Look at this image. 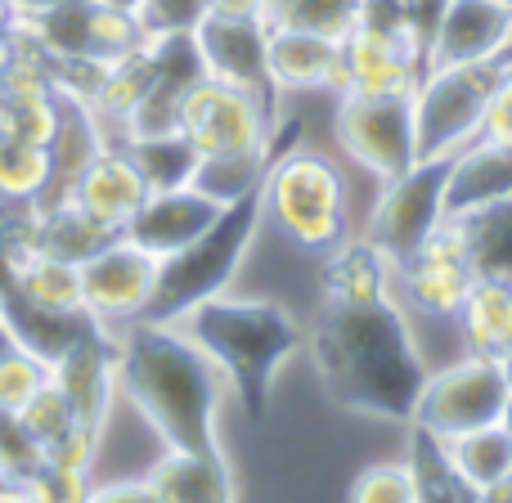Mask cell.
<instances>
[{
  "label": "cell",
  "mask_w": 512,
  "mask_h": 503,
  "mask_svg": "<svg viewBox=\"0 0 512 503\" xmlns=\"http://www.w3.org/2000/svg\"><path fill=\"white\" fill-rule=\"evenodd\" d=\"M306 351L337 409L378 423L414 418L427 369L396 297L373 306H319Z\"/></svg>",
  "instance_id": "1"
},
{
  "label": "cell",
  "mask_w": 512,
  "mask_h": 503,
  "mask_svg": "<svg viewBox=\"0 0 512 503\" xmlns=\"http://www.w3.org/2000/svg\"><path fill=\"white\" fill-rule=\"evenodd\" d=\"M117 337V387L167 450H221V400L230 382L176 324H140Z\"/></svg>",
  "instance_id": "2"
},
{
  "label": "cell",
  "mask_w": 512,
  "mask_h": 503,
  "mask_svg": "<svg viewBox=\"0 0 512 503\" xmlns=\"http://www.w3.org/2000/svg\"><path fill=\"white\" fill-rule=\"evenodd\" d=\"M176 328L221 369V378L230 382L248 423H265L274 378L306 346V333L279 301L230 297V292L180 315Z\"/></svg>",
  "instance_id": "3"
},
{
  "label": "cell",
  "mask_w": 512,
  "mask_h": 503,
  "mask_svg": "<svg viewBox=\"0 0 512 503\" xmlns=\"http://www.w3.org/2000/svg\"><path fill=\"white\" fill-rule=\"evenodd\" d=\"M261 225H270L292 252L315 261L328 256L355 234L342 167L310 144H279L261 180Z\"/></svg>",
  "instance_id": "4"
},
{
  "label": "cell",
  "mask_w": 512,
  "mask_h": 503,
  "mask_svg": "<svg viewBox=\"0 0 512 503\" xmlns=\"http://www.w3.org/2000/svg\"><path fill=\"white\" fill-rule=\"evenodd\" d=\"M256 234H261V189L239 203H230L216 225L194 239L189 248H180L176 256L158 265V288L149 301V324H176L180 315H189L194 306L230 292L234 274L248 261Z\"/></svg>",
  "instance_id": "5"
},
{
  "label": "cell",
  "mask_w": 512,
  "mask_h": 503,
  "mask_svg": "<svg viewBox=\"0 0 512 503\" xmlns=\"http://www.w3.org/2000/svg\"><path fill=\"white\" fill-rule=\"evenodd\" d=\"M504 63H463V68H427L414 86V135L418 158H454L481 140L486 108Z\"/></svg>",
  "instance_id": "6"
},
{
  "label": "cell",
  "mask_w": 512,
  "mask_h": 503,
  "mask_svg": "<svg viewBox=\"0 0 512 503\" xmlns=\"http://www.w3.org/2000/svg\"><path fill=\"white\" fill-rule=\"evenodd\" d=\"M270 99L252 90L225 86V81L198 77L180 99L176 131L194 144L198 158H230V153H265L279 144V122H274Z\"/></svg>",
  "instance_id": "7"
},
{
  "label": "cell",
  "mask_w": 512,
  "mask_h": 503,
  "mask_svg": "<svg viewBox=\"0 0 512 503\" xmlns=\"http://www.w3.org/2000/svg\"><path fill=\"white\" fill-rule=\"evenodd\" d=\"M333 135L342 153L373 180L405 176L418 162V135H414V99L409 95H360L346 90L333 99Z\"/></svg>",
  "instance_id": "8"
},
{
  "label": "cell",
  "mask_w": 512,
  "mask_h": 503,
  "mask_svg": "<svg viewBox=\"0 0 512 503\" xmlns=\"http://www.w3.org/2000/svg\"><path fill=\"white\" fill-rule=\"evenodd\" d=\"M508 400H512V387L504 378V364L481 360V355H463V360L427 373L409 423L432 432L436 441H454L463 432L504 423Z\"/></svg>",
  "instance_id": "9"
},
{
  "label": "cell",
  "mask_w": 512,
  "mask_h": 503,
  "mask_svg": "<svg viewBox=\"0 0 512 503\" xmlns=\"http://www.w3.org/2000/svg\"><path fill=\"white\" fill-rule=\"evenodd\" d=\"M445 180H450V158H418L405 176L378 185L373 207L355 234L400 265L414 248H423L445 221Z\"/></svg>",
  "instance_id": "10"
},
{
  "label": "cell",
  "mask_w": 512,
  "mask_h": 503,
  "mask_svg": "<svg viewBox=\"0 0 512 503\" xmlns=\"http://www.w3.org/2000/svg\"><path fill=\"white\" fill-rule=\"evenodd\" d=\"M158 256L135 248L131 239H108L95 256L77 265L81 270V310L95 319L104 333L140 324L149 315L153 288H158Z\"/></svg>",
  "instance_id": "11"
},
{
  "label": "cell",
  "mask_w": 512,
  "mask_h": 503,
  "mask_svg": "<svg viewBox=\"0 0 512 503\" xmlns=\"http://www.w3.org/2000/svg\"><path fill=\"white\" fill-rule=\"evenodd\" d=\"M396 279H391V297L400 310H414L423 319H454L468 297V288L477 283L463 248V234L454 221H441V230L414 248L400 265H391Z\"/></svg>",
  "instance_id": "12"
},
{
  "label": "cell",
  "mask_w": 512,
  "mask_h": 503,
  "mask_svg": "<svg viewBox=\"0 0 512 503\" xmlns=\"http://www.w3.org/2000/svg\"><path fill=\"white\" fill-rule=\"evenodd\" d=\"M512 59V9L499 0H445L427 41V68Z\"/></svg>",
  "instance_id": "13"
},
{
  "label": "cell",
  "mask_w": 512,
  "mask_h": 503,
  "mask_svg": "<svg viewBox=\"0 0 512 503\" xmlns=\"http://www.w3.org/2000/svg\"><path fill=\"white\" fill-rule=\"evenodd\" d=\"M265 41H270V23H265V18L207 14L203 23L194 27V50H198V63H203V77L252 90V95L279 104V95H274V86H270Z\"/></svg>",
  "instance_id": "14"
},
{
  "label": "cell",
  "mask_w": 512,
  "mask_h": 503,
  "mask_svg": "<svg viewBox=\"0 0 512 503\" xmlns=\"http://www.w3.org/2000/svg\"><path fill=\"white\" fill-rule=\"evenodd\" d=\"M50 382L72 405L77 427L95 441L99 423H104V414L117 400V337L95 324L68 355H59L50 364Z\"/></svg>",
  "instance_id": "15"
},
{
  "label": "cell",
  "mask_w": 512,
  "mask_h": 503,
  "mask_svg": "<svg viewBox=\"0 0 512 503\" xmlns=\"http://www.w3.org/2000/svg\"><path fill=\"white\" fill-rule=\"evenodd\" d=\"M265 63H270L274 95H342V41L301 27H274L265 41Z\"/></svg>",
  "instance_id": "16"
},
{
  "label": "cell",
  "mask_w": 512,
  "mask_h": 503,
  "mask_svg": "<svg viewBox=\"0 0 512 503\" xmlns=\"http://www.w3.org/2000/svg\"><path fill=\"white\" fill-rule=\"evenodd\" d=\"M221 212L225 207L212 203L207 194H198L194 185L158 189V194L144 198V207L135 212V221L122 230V239H131L135 248H144L149 256H158V261H167V256L189 248L194 239H203Z\"/></svg>",
  "instance_id": "17"
},
{
  "label": "cell",
  "mask_w": 512,
  "mask_h": 503,
  "mask_svg": "<svg viewBox=\"0 0 512 503\" xmlns=\"http://www.w3.org/2000/svg\"><path fill=\"white\" fill-rule=\"evenodd\" d=\"M144 198H149V180L140 176L135 158L122 144L99 149L95 158L86 162V171L77 176V185H72V203H77L90 221L104 225L108 234H122L126 225L135 221V212L144 207Z\"/></svg>",
  "instance_id": "18"
},
{
  "label": "cell",
  "mask_w": 512,
  "mask_h": 503,
  "mask_svg": "<svg viewBox=\"0 0 512 503\" xmlns=\"http://www.w3.org/2000/svg\"><path fill=\"white\" fill-rule=\"evenodd\" d=\"M342 77L346 90H360V95H414V86L423 81V63L400 50L391 36L355 23L342 36Z\"/></svg>",
  "instance_id": "19"
},
{
  "label": "cell",
  "mask_w": 512,
  "mask_h": 503,
  "mask_svg": "<svg viewBox=\"0 0 512 503\" xmlns=\"http://www.w3.org/2000/svg\"><path fill=\"white\" fill-rule=\"evenodd\" d=\"M391 261L369 239L351 234L328 256H319V306H373L391 297Z\"/></svg>",
  "instance_id": "20"
},
{
  "label": "cell",
  "mask_w": 512,
  "mask_h": 503,
  "mask_svg": "<svg viewBox=\"0 0 512 503\" xmlns=\"http://www.w3.org/2000/svg\"><path fill=\"white\" fill-rule=\"evenodd\" d=\"M512 194V149L495 140H477L450 158V180H445V221L468 216L486 203Z\"/></svg>",
  "instance_id": "21"
},
{
  "label": "cell",
  "mask_w": 512,
  "mask_h": 503,
  "mask_svg": "<svg viewBox=\"0 0 512 503\" xmlns=\"http://www.w3.org/2000/svg\"><path fill=\"white\" fill-rule=\"evenodd\" d=\"M144 481L153 486L158 503H234V477L225 450L212 454L167 450Z\"/></svg>",
  "instance_id": "22"
},
{
  "label": "cell",
  "mask_w": 512,
  "mask_h": 503,
  "mask_svg": "<svg viewBox=\"0 0 512 503\" xmlns=\"http://www.w3.org/2000/svg\"><path fill=\"white\" fill-rule=\"evenodd\" d=\"M463 355H481V360H504L512 351V283L504 279H477L463 297L459 315Z\"/></svg>",
  "instance_id": "23"
},
{
  "label": "cell",
  "mask_w": 512,
  "mask_h": 503,
  "mask_svg": "<svg viewBox=\"0 0 512 503\" xmlns=\"http://www.w3.org/2000/svg\"><path fill=\"white\" fill-rule=\"evenodd\" d=\"M0 319L9 324V333H14V342L23 346V351H32L36 360H45V364H54L59 355H68L72 346L95 328V319H90L86 310L59 315V310L27 306V301L14 297L5 283H0Z\"/></svg>",
  "instance_id": "24"
},
{
  "label": "cell",
  "mask_w": 512,
  "mask_h": 503,
  "mask_svg": "<svg viewBox=\"0 0 512 503\" xmlns=\"http://www.w3.org/2000/svg\"><path fill=\"white\" fill-rule=\"evenodd\" d=\"M468 248L472 274L477 279H504L512 283V194L499 203H486L468 216H454Z\"/></svg>",
  "instance_id": "25"
},
{
  "label": "cell",
  "mask_w": 512,
  "mask_h": 503,
  "mask_svg": "<svg viewBox=\"0 0 512 503\" xmlns=\"http://www.w3.org/2000/svg\"><path fill=\"white\" fill-rule=\"evenodd\" d=\"M441 445H445L450 468L459 472V481L472 490V495L490 490L499 477H508L512 472V436H508L504 423L477 427V432H463V436L441 441Z\"/></svg>",
  "instance_id": "26"
},
{
  "label": "cell",
  "mask_w": 512,
  "mask_h": 503,
  "mask_svg": "<svg viewBox=\"0 0 512 503\" xmlns=\"http://www.w3.org/2000/svg\"><path fill=\"white\" fill-rule=\"evenodd\" d=\"M108 239H117V234H108L99 221H90L72 198L59 203V207H50V212H36V225H32L36 248L59 256V261H72V265H81L86 256H95Z\"/></svg>",
  "instance_id": "27"
},
{
  "label": "cell",
  "mask_w": 512,
  "mask_h": 503,
  "mask_svg": "<svg viewBox=\"0 0 512 503\" xmlns=\"http://www.w3.org/2000/svg\"><path fill=\"white\" fill-rule=\"evenodd\" d=\"M279 153V144L265 153H230V158H198L194 167V180L189 185L198 189V194H207L212 203L230 207L239 203V198H248L261 189L265 171H270V158Z\"/></svg>",
  "instance_id": "28"
},
{
  "label": "cell",
  "mask_w": 512,
  "mask_h": 503,
  "mask_svg": "<svg viewBox=\"0 0 512 503\" xmlns=\"http://www.w3.org/2000/svg\"><path fill=\"white\" fill-rule=\"evenodd\" d=\"M409 472H414L418 503H472V490L459 481V472L445 459V445L432 432L409 423Z\"/></svg>",
  "instance_id": "29"
},
{
  "label": "cell",
  "mask_w": 512,
  "mask_h": 503,
  "mask_svg": "<svg viewBox=\"0 0 512 503\" xmlns=\"http://www.w3.org/2000/svg\"><path fill=\"white\" fill-rule=\"evenodd\" d=\"M122 149L131 153L140 176L149 180V194H158V189H180L194 180L198 153L180 131L176 135H149V140H126Z\"/></svg>",
  "instance_id": "30"
},
{
  "label": "cell",
  "mask_w": 512,
  "mask_h": 503,
  "mask_svg": "<svg viewBox=\"0 0 512 503\" xmlns=\"http://www.w3.org/2000/svg\"><path fill=\"white\" fill-rule=\"evenodd\" d=\"M364 0H274L265 9V23L274 27H301V32H319L342 41L355 27Z\"/></svg>",
  "instance_id": "31"
},
{
  "label": "cell",
  "mask_w": 512,
  "mask_h": 503,
  "mask_svg": "<svg viewBox=\"0 0 512 503\" xmlns=\"http://www.w3.org/2000/svg\"><path fill=\"white\" fill-rule=\"evenodd\" d=\"M45 382H50V364L36 360L32 351L14 346L9 355H0V414H18Z\"/></svg>",
  "instance_id": "32"
},
{
  "label": "cell",
  "mask_w": 512,
  "mask_h": 503,
  "mask_svg": "<svg viewBox=\"0 0 512 503\" xmlns=\"http://www.w3.org/2000/svg\"><path fill=\"white\" fill-rule=\"evenodd\" d=\"M207 18V0H135V23L144 41L158 36H194V27Z\"/></svg>",
  "instance_id": "33"
},
{
  "label": "cell",
  "mask_w": 512,
  "mask_h": 503,
  "mask_svg": "<svg viewBox=\"0 0 512 503\" xmlns=\"http://www.w3.org/2000/svg\"><path fill=\"white\" fill-rule=\"evenodd\" d=\"M346 503H418L409 463H369L346 490Z\"/></svg>",
  "instance_id": "34"
},
{
  "label": "cell",
  "mask_w": 512,
  "mask_h": 503,
  "mask_svg": "<svg viewBox=\"0 0 512 503\" xmlns=\"http://www.w3.org/2000/svg\"><path fill=\"white\" fill-rule=\"evenodd\" d=\"M481 140H495V144H508L512 149V59L504 63V72H499V81H495V95H490Z\"/></svg>",
  "instance_id": "35"
},
{
  "label": "cell",
  "mask_w": 512,
  "mask_h": 503,
  "mask_svg": "<svg viewBox=\"0 0 512 503\" xmlns=\"http://www.w3.org/2000/svg\"><path fill=\"white\" fill-rule=\"evenodd\" d=\"M86 503H158L153 486L144 477H126V481H95Z\"/></svg>",
  "instance_id": "36"
},
{
  "label": "cell",
  "mask_w": 512,
  "mask_h": 503,
  "mask_svg": "<svg viewBox=\"0 0 512 503\" xmlns=\"http://www.w3.org/2000/svg\"><path fill=\"white\" fill-rule=\"evenodd\" d=\"M207 14H216V18H265V0H207Z\"/></svg>",
  "instance_id": "37"
},
{
  "label": "cell",
  "mask_w": 512,
  "mask_h": 503,
  "mask_svg": "<svg viewBox=\"0 0 512 503\" xmlns=\"http://www.w3.org/2000/svg\"><path fill=\"white\" fill-rule=\"evenodd\" d=\"M477 499H481V503H512V472H508V477H499L490 490H481Z\"/></svg>",
  "instance_id": "38"
},
{
  "label": "cell",
  "mask_w": 512,
  "mask_h": 503,
  "mask_svg": "<svg viewBox=\"0 0 512 503\" xmlns=\"http://www.w3.org/2000/svg\"><path fill=\"white\" fill-rule=\"evenodd\" d=\"M14 0H0V32H9V27H14Z\"/></svg>",
  "instance_id": "39"
},
{
  "label": "cell",
  "mask_w": 512,
  "mask_h": 503,
  "mask_svg": "<svg viewBox=\"0 0 512 503\" xmlns=\"http://www.w3.org/2000/svg\"><path fill=\"white\" fill-rule=\"evenodd\" d=\"M14 333H9V324H5V319H0V355H9V351H14Z\"/></svg>",
  "instance_id": "40"
},
{
  "label": "cell",
  "mask_w": 512,
  "mask_h": 503,
  "mask_svg": "<svg viewBox=\"0 0 512 503\" xmlns=\"http://www.w3.org/2000/svg\"><path fill=\"white\" fill-rule=\"evenodd\" d=\"M499 364H504V378H508V387H512V351L504 355V360H499Z\"/></svg>",
  "instance_id": "41"
},
{
  "label": "cell",
  "mask_w": 512,
  "mask_h": 503,
  "mask_svg": "<svg viewBox=\"0 0 512 503\" xmlns=\"http://www.w3.org/2000/svg\"><path fill=\"white\" fill-rule=\"evenodd\" d=\"M504 427H508V436H512V400H508V414H504Z\"/></svg>",
  "instance_id": "42"
},
{
  "label": "cell",
  "mask_w": 512,
  "mask_h": 503,
  "mask_svg": "<svg viewBox=\"0 0 512 503\" xmlns=\"http://www.w3.org/2000/svg\"><path fill=\"white\" fill-rule=\"evenodd\" d=\"M499 5H504V9H512V0H499Z\"/></svg>",
  "instance_id": "43"
},
{
  "label": "cell",
  "mask_w": 512,
  "mask_h": 503,
  "mask_svg": "<svg viewBox=\"0 0 512 503\" xmlns=\"http://www.w3.org/2000/svg\"><path fill=\"white\" fill-rule=\"evenodd\" d=\"M270 5H274V0H265V9H270Z\"/></svg>",
  "instance_id": "44"
},
{
  "label": "cell",
  "mask_w": 512,
  "mask_h": 503,
  "mask_svg": "<svg viewBox=\"0 0 512 503\" xmlns=\"http://www.w3.org/2000/svg\"><path fill=\"white\" fill-rule=\"evenodd\" d=\"M472 503H481V499H477V495H472Z\"/></svg>",
  "instance_id": "45"
}]
</instances>
